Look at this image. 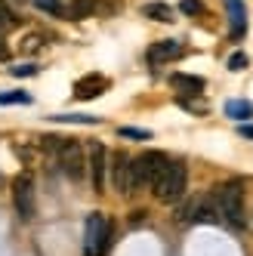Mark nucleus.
Instances as JSON below:
<instances>
[{"label":"nucleus","mask_w":253,"mask_h":256,"mask_svg":"<svg viewBox=\"0 0 253 256\" xmlns=\"http://www.w3.org/2000/svg\"><path fill=\"white\" fill-rule=\"evenodd\" d=\"M213 200H216V207H220V216L226 219L228 226H234V228L247 226V216H244V186L238 179L222 182V186L213 192Z\"/></svg>","instance_id":"f257e3e1"},{"label":"nucleus","mask_w":253,"mask_h":256,"mask_svg":"<svg viewBox=\"0 0 253 256\" xmlns=\"http://www.w3.org/2000/svg\"><path fill=\"white\" fill-rule=\"evenodd\" d=\"M186 186H188V170H186V164L182 160H167V167L164 173H160L154 179V198L158 200H164V204H173V200H179L186 194Z\"/></svg>","instance_id":"f03ea898"},{"label":"nucleus","mask_w":253,"mask_h":256,"mask_svg":"<svg viewBox=\"0 0 253 256\" xmlns=\"http://www.w3.org/2000/svg\"><path fill=\"white\" fill-rule=\"evenodd\" d=\"M167 154L164 152H146L130 160V192H139V188H152L154 179L164 173L167 167Z\"/></svg>","instance_id":"7ed1b4c3"},{"label":"nucleus","mask_w":253,"mask_h":256,"mask_svg":"<svg viewBox=\"0 0 253 256\" xmlns=\"http://www.w3.org/2000/svg\"><path fill=\"white\" fill-rule=\"evenodd\" d=\"M112 244V222L105 213H90L84 222V256H105Z\"/></svg>","instance_id":"20e7f679"},{"label":"nucleus","mask_w":253,"mask_h":256,"mask_svg":"<svg viewBox=\"0 0 253 256\" xmlns=\"http://www.w3.org/2000/svg\"><path fill=\"white\" fill-rule=\"evenodd\" d=\"M59 167L68 179H84L86 173V158H84V148L74 142V139H68L65 145H59Z\"/></svg>","instance_id":"39448f33"},{"label":"nucleus","mask_w":253,"mask_h":256,"mask_svg":"<svg viewBox=\"0 0 253 256\" xmlns=\"http://www.w3.org/2000/svg\"><path fill=\"white\" fill-rule=\"evenodd\" d=\"M12 204H16V213H19V219H34V179L28 173L16 176L12 182Z\"/></svg>","instance_id":"423d86ee"},{"label":"nucleus","mask_w":253,"mask_h":256,"mask_svg":"<svg viewBox=\"0 0 253 256\" xmlns=\"http://www.w3.org/2000/svg\"><path fill=\"white\" fill-rule=\"evenodd\" d=\"M130 160L133 158L126 154V152H114L112 160H108V170H112V186L120 194H133L130 192Z\"/></svg>","instance_id":"0eeeda50"},{"label":"nucleus","mask_w":253,"mask_h":256,"mask_svg":"<svg viewBox=\"0 0 253 256\" xmlns=\"http://www.w3.org/2000/svg\"><path fill=\"white\" fill-rule=\"evenodd\" d=\"M105 170H108V152L102 142H93L90 145V179H93L96 192L105 188Z\"/></svg>","instance_id":"6e6552de"},{"label":"nucleus","mask_w":253,"mask_h":256,"mask_svg":"<svg viewBox=\"0 0 253 256\" xmlns=\"http://www.w3.org/2000/svg\"><path fill=\"white\" fill-rule=\"evenodd\" d=\"M226 10H228L232 40H241L244 31H247V10H244V0H226Z\"/></svg>","instance_id":"1a4fd4ad"},{"label":"nucleus","mask_w":253,"mask_h":256,"mask_svg":"<svg viewBox=\"0 0 253 256\" xmlns=\"http://www.w3.org/2000/svg\"><path fill=\"white\" fill-rule=\"evenodd\" d=\"M108 90V80L105 78H99V74H90V78H84V80H78V86H74V96L78 99H96V96H102Z\"/></svg>","instance_id":"9d476101"},{"label":"nucleus","mask_w":253,"mask_h":256,"mask_svg":"<svg viewBox=\"0 0 253 256\" xmlns=\"http://www.w3.org/2000/svg\"><path fill=\"white\" fill-rule=\"evenodd\" d=\"M182 56V46L176 40H158L152 50H148V62L152 65H160V62H170V59H179Z\"/></svg>","instance_id":"9b49d317"},{"label":"nucleus","mask_w":253,"mask_h":256,"mask_svg":"<svg viewBox=\"0 0 253 256\" xmlns=\"http://www.w3.org/2000/svg\"><path fill=\"white\" fill-rule=\"evenodd\" d=\"M194 222H220V207H216L213 198H198V207H194Z\"/></svg>","instance_id":"f8f14e48"},{"label":"nucleus","mask_w":253,"mask_h":256,"mask_svg":"<svg viewBox=\"0 0 253 256\" xmlns=\"http://www.w3.org/2000/svg\"><path fill=\"white\" fill-rule=\"evenodd\" d=\"M170 84L179 90V93H188V96H198L204 90V80L201 78H194V74H173Z\"/></svg>","instance_id":"ddd939ff"},{"label":"nucleus","mask_w":253,"mask_h":256,"mask_svg":"<svg viewBox=\"0 0 253 256\" xmlns=\"http://www.w3.org/2000/svg\"><path fill=\"white\" fill-rule=\"evenodd\" d=\"M226 114L232 120H247V118H253V105L247 99H232V102H226Z\"/></svg>","instance_id":"4468645a"},{"label":"nucleus","mask_w":253,"mask_h":256,"mask_svg":"<svg viewBox=\"0 0 253 256\" xmlns=\"http://www.w3.org/2000/svg\"><path fill=\"white\" fill-rule=\"evenodd\" d=\"M142 12H146L148 19H154V22H173V10L167 4H146Z\"/></svg>","instance_id":"2eb2a0df"},{"label":"nucleus","mask_w":253,"mask_h":256,"mask_svg":"<svg viewBox=\"0 0 253 256\" xmlns=\"http://www.w3.org/2000/svg\"><path fill=\"white\" fill-rule=\"evenodd\" d=\"M96 6H93V0H74V4H71L62 16H71V19H84V16H90Z\"/></svg>","instance_id":"dca6fc26"},{"label":"nucleus","mask_w":253,"mask_h":256,"mask_svg":"<svg viewBox=\"0 0 253 256\" xmlns=\"http://www.w3.org/2000/svg\"><path fill=\"white\" fill-rule=\"evenodd\" d=\"M0 105H31V93H25V90L0 93Z\"/></svg>","instance_id":"f3484780"},{"label":"nucleus","mask_w":253,"mask_h":256,"mask_svg":"<svg viewBox=\"0 0 253 256\" xmlns=\"http://www.w3.org/2000/svg\"><path fill=\"white\" fill-rule=\"evenodd\" d=\"M34 6L44 10V12H50V16H62V12H65L62 0H34Z\"/></svg>","instance_id":"a211bd4d"},{"label":"nucleus","mask_w":253,"mask_h":256,"mask_svg":"<svg viewBox=\"0 0 253 256\" xmlns=\"http://www.w3.org/2000/svg\"><path fill=\"white\" fill-rule=\"evenodd\" d=\"M52 120H59V124H99V118H90V114H56Z\"/></svg>","instance_id":"6ab92c4d"},{"label":"nucleus","mask_w":253,"mask_h":256,"mask_svg":"<svg viewBox=\"0 0 253 256\" xmlns=\"http://www.w3.org/2000/svg\"><path fill=\"white\" fill-rule=\"evenodd\" d=\"M12 22H16V16H12V10H10V6L4 4V0H0V34H4V31H6V28L12 25Z\"/></svg>","instance_id":"aec40b11"},{"label":"nucleus","mask_w":253,"mask_h":256,"mask_svg":"<svg viewBox=\"0 0 253 256\" xmlns=\"http://www.w3.org/2000/svg\"><path fill=\"white\" fill-rule=\"evenodd\" d=\"M120 136L124 139H152L148 130H139V126H120Z\"/></svg>","instance_id":"412c9836"},{"label":"nucleus","mask_w":253,"mask_h":256,"mask_svg":"<svg viewBox=\"0 0 253 256\" xmlns=\"http://www.w3.org/2000/svg\"><path fill=\"white\" fill-rule=\"evenodd\" d=\"M179 10H182L186 16H201V12H204V4H201V0H182V4H179Z\"/></svg>","instance_id":"4be33fe9"},{"label":"nucleus","mask_w":253,"mask_h":256,"mask_svg":"<svg viewBox=\"0 0 253 256\" xmlns=\"http://www.w3.org/2000/svg\"><path fill=\"white\" fill-rule=\"evenodd\" d=\"M250 65V59L244 56V52H234V56H228V71H244Z\"/></svg>","instance_id":"5701e85b"},{"label":"nucleus","mask_w":253,"mask_h":256,"mask_svg":"<svg viewBox=\"0 0 253 256\" xmlns=\"http://www.w3.org/2000/svg\"><path fill=\"white\" fill-rule=\"evenodd\" d=\"M38 65H19V68H12V74L16 78H34V74H38Z\"/></svg>","instance_id":"b1692460"},{"label":"nucleus","mask_w":253,"mask_h":256,"mask_svg":"<svg viewBox=\"0 0 253 256\" xmlns=\"http://www.w3.org/2000/svg\"><path fill=\"white\" fill-rule=\"evenodd\" d=\"M10 56V46H6V40H4V34H0V59H6Z\"/></svg>","instance_id":"393cba45"},{"label":"nucleus","mask_w":253,"mask_h":256,"mask_svg":"<svg viewBox=\"0 0 253 256\" xmlns=\"http://www.w3.org/2000/svg\"><path fill=\"white\" fill-rule=\"evenodd\" d=\"M146 216H148V213H142V210H139V213H133V216H130V222H133V226H139Z\"/></svg>","instance_id":"a878e982"},{"label":"nucleus","mask_w":253,"mask_h":256,"mask_svg":"<svg viewBox=\"0 0 253 256\" xmlns=\"http://www.w3.org/2000/svg\"><path fill=\"white\" fill-rule=\"evenodd\" d=\"M241 136H247V139H253V124H244V126H241Z\"/></svg>","instance_id":"bb28decb"}]
</instances>
